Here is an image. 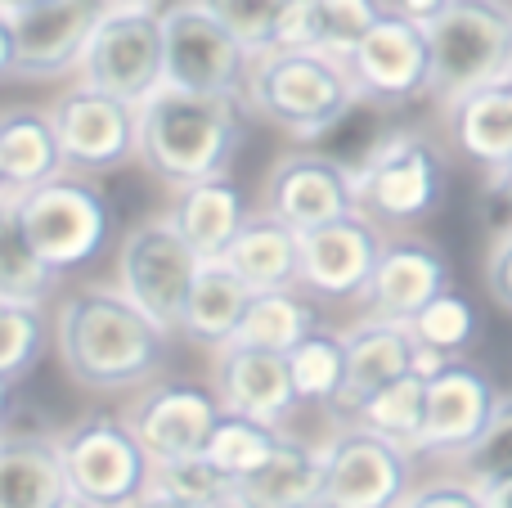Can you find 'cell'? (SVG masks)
<instances>
[{"label":"cell","instance_id":"cell-14","mask_svg":"<svg viewBox=\"0 0 512 508\" xmlns=\"http://www.w3.org/2000/svg\"><path fill=\"white\" fill-rule=\"evenodd\" d=\"M261 212L279 216L283 225H292L297 234L319 230L328 221L360 212V194H355V167L333 153L315 149H292L283 158H274V167L265 171L261 185Z\"/></svg>","mask_w":512,"mask_h":508},{"label":"cell","instance_id":"cell-46","mask_svg":"<svg viewBox=\"0 0 512 508\" xmlns=\"http://www.w3.org/2000/svg\"><path fill=\"white\" fill-rule=\"evenodd\" d=\"M131 508H198V504H185V500H176V495H162V491H153L149 486V491H144Z\"/></svg>","mask_w":512,"mask_h":508},{"label":"cell","instance_id":"cell-3","mask_svg":"<svg viewBox=\"0 0 512 508\" xmlns=\"http://www.w3.org/2000/svg\"><path fill=\"white\" fill-rule=\"evenodd\" d=\"M243 104L256 122L297 144H319L364 104L351 63L328 50H265L256 54Z\"/></svg>","mask_w":512,"mask_h":508},{"label":"cell","instance_id":"cell-21","mask_svg":"<svg viewBox=\"0 0 512 508\" xmlns=\"http://www.w3.org/2000/svg\"><path fill=\"white\" fill-rule=\"evenodd\" d=\"M216 396L230 414H248L261 423H279L283 414L297 401L292 387V369L288 356L279 351H261V347H225L216 351V378H212Z\"/></svg>","mask_w":512,"mask_h":508},{"label":"cell","instance_id":"cell-34","mask_svg":"<svg viewBox=\"0 0 512 508\" xmlns=\"http://www.w3.org/2000/svg\"><path fill=\"white\" fill-rule=\"evenodd\" d=\"M409 329H414V338L427 342V347L445 351V356H463V351H472L481 338V315L468 297L450 288V293H441L436 302H427L423 311L409 320Z\"/></svg>","mask_w":512,"mask_h":508},{"label":"cell","instance_id":"cell-13","mask_svg":"<svg viewBox=\"0 0 512 508\" xmlns=\"http://www.w3.org/2000/svg\"><path fill=\"white\" fill-rule=\"evenodd\" d=\"M409 491H414V450L400 441L351 423L324 446L319 508H400Z\"/></svg>","mask_w":512,"mask_h":508},{"label":"cell","instance_id":"cell-35","mask_svg":"<svg viewBox=\"0 0 512 508\" xmlns=\"http://www.w3.org/2000/svg\"><path fill=\"white\" fill-rule=\"evenodd\" d=\"M54 284H59V270L36 257L14 225L0 221V302L41 306Z\"/></svg>","mask_w":512,"mask_h":508},{"label":"cell","instance_id":"cell-15","mask_svg":"<svg viewBox=\"0 0 512 508\" xmlns=\"http://www.w3.org/2000/svg\"><path fill=\"white\" fill-rule=\"evenodd\" d=\"M351 72L360 81L364 104L409 108L418 99H432V41L427 27L414 18L387 9L378 27L351 54Z\"/></svg>","mask_w":512,"mask_h":508},{"label":"cell","instance_id":"cell-40","mask_svg":"<svg viewBox=\"0 0 512 508\" xmlns=\"http://www.w3.org/2000/svg\"><path fill=\"white\" fill-rule=\"evenodd\" d=\"M400 508H486L477 482L468 477H454V482H432V486H414L409 500Z\"/></svg>","mask_w":512,"mask_h":508},{"label":"cell","instance_id":"cell-26","mask_svg":"<svg viewBox=\"0 0 512 508\" xmlns=\"http://www.w3.org/2000/svg\"><path fill=\"white\" fill-rule=\"evenodd\" d=\"M243 508H319L324 500V446H310L283 432L279 450L256 473L234 482Z\"/></svg>","mask_w":512,"mask_h":508},{"label":"cell","instance_id":"cell-29","mask_svg":"<svg viewBox=\"0 0 512 508\" xmlns=\"http://www.w3.org/2000/svg\"><path fill=\"white\" fill-rule=\"evenodd\" d=\"M319 329V311L306 297V288H283V293H256L248 315H243L239 333L230 347H261L288 356L301 338Z\"/></svg>","mask_w":512,"mask_h":508},{"label":"cell","instance_id":"cell-42","mask_svg":"<svg viewBox=\"0 0 512 508\" xmlns=\"http://www.w3.org/2000/svg\"><path fill=\"white\" fill-rule=\"evenodd\" d=\"M459 356H445V351L427 347V342H414V374L418 378H436L441 369H450Z\"/></svg>","mask_w":512,"mask_h":508},{"label":"cell","instance_id":"cell-22","mask_svg":"<svg viewBox=\"0 0 512 508\" xmlns=\"http://www.w3.org/2000/svg\"><path fill=\"white\" fill-rule=\"evenodd\" d=\"M68 459L59 432H5L0 441V508H59L68 500Z\"/></svg>","mask_w":512,"mask_h":508},{"label":"cell","instance_id":"cell-39","mask_svg":"<svg viewBox=\"0 0 512 508\" xmlns=\"http://www.w3.org/2000/svg\"><path fill=\"white\" fill-rule=\"evenodd\" d=\"M216 18L248 45L252 54L274 50V32H279V18L288 9V0H207Z\"/></svg>","mask_w":512,"mask_h":508},{"label":"cell","instance_id":"cell-31","mask_svg":"<svg viewBox=\"0 0 512 508\" xmlns=\"http://www.w3.org/2000/svg\"><path fill=\"white\" fill-rule=\"evenodd\" d=\"M423 419H427V378L418 374L387 383L351 414V423H360V428L378 432L387 441H400L414 455H418V437H423Z\"/></svg>","mask_w":512,"mask_h":508},{"label":"cell","instance_id":"cell-47","mask_svg":"<svg viewBox=\"0 0 512 508\" xmlns=\"http://www.w3.org/2000/svg\"><path fill=\"white\" fill-rule=\"evenodd\" d=\"M59 508H104V504H95V500H86V495H77V491H68V500H63Z\"/></svg>","mask_w":512,"mask_h":508},{"label":"cell","instance_id":"cell-8","mask_svg":"<svg viewBox=\"0 0 512 508\" xmlns=\"http://www.w3.org/2000/svg\"><path fill=\"white\" fill-rule=\"evenodd\" d=\"M432 41V99L450 108L468 90L508 72L512 0H450L441 18L427 23Z\"/></svg>","mask_w":512,"mask_h":508},{"label":"cell","instance_id":"cell-38","mask_svg":"<svg viewBox=\"0 0 512 508\" xmlns=\"http://www.w3.org/2000/svg\"><path fill=\"white\" fill-rule=\"evenodd\" d=\"M508 473H512V396H499L477 446L468 455H459V477L486 482V477H508Z\"/></svg>","mask_w":512,"mask_h":508},{"label":"cell","instance_id":"cell-25","mask_svg":"<svg viewBox=\"0 0 512 508\" xmlns=\"http://www.w3.org/2000/svg\"><path fill=\"white\" fill-rule=\"evenodd\" d=\"M167 216L180 225V234L194 243L203 261H221L225 252H230V243L239 239V230L252 221L248 198H243L239 180H234L230 171L176 189Z\"/></svg>","mask_w":512,"mask_h":508},{"label":"cell","instance_id":"cell-48","mask_svg":"<svg viewBox=\"0 0 512 508\" xmlns=\"http://www.w3.org/2000/svg\"><path fill=\"white\" fill-rule=\"evenodd\" d=\"M32 5H45V0H0V9H32Z\"/></svg>","mask_w":512,"mask_h":508},{"label":"cell","instance_id":"cell-49","mask_svg":"<svg viewBox=\"0 0 512 508\" xmlns=\"http://www.w3.org/2000/svg\"><path fill=\"white\" fill-rule=\"evenodd\" d=\"M108 5H171V0H108Z\"/></svg>","mask_w":512,"mask_h":508},{"label":"cell","instance_id":"cell-19","mask_svg":"<svg viewBox=\"0 0 512 508\" xmlns=\"http://www.w3.org/2000/svg\"><path fill=\"white\" fill-rule=\"evenodd\" d=\"M454 270L436 243L427 239H387L382 261L373 270V284L364 293L373 320H396L409 324L427 302L450 293Z\"/></svg>","mask_w":512,"mask_h":508},{"label":"cell","instance_id":"cell-27","mask_svg":"<svg viewBox=\"0 0 512 508\" xmlns=\"http://www.w3.org/2000/svg\"><path fill=\"white\" fill-rule=\"evenodd\" d=\"M225 261L252 293H283L301 288V234L270 212H252V221L230 243Z\"/></svg>","mask_w":512,"mask_h":508},{"label":"cell","instance_id":"cell-6","mask_svg":"<svg viewBox=\"0 0 512 508\" xmlns=\"http://www.w3.org/2000/svg\"><path fill=\"white\" fill-rule=\"evenodd\" d=\"M108 0H45L0 9V77L14 86L77 77Z\"/></svg>","mask_w":512,"mask_h":508},{"label":"cell","instance_id":"cell-5","mask_svg":"<svg viewBox=\"0 0 512 508\" xmlns=\"http://www.w3.org/2000/svg\"><path fill=\"white\" fill-rule=\"evenodd\" d=\"M445 189H450V167L432 135L423 131H387L373 140L355 162V194L360 212H369L378 225H423L427 216L441 212Z\"/></svg>","mask_w":512,"mask_h":508},{"label":"cell","instance_id":"cell-12","mask_svg":"<svg viewBox=\"0 0 512 508\" xmlns=\"http://www.w3.org/2000/svg\"><path fill=\"white\" fill-rule=\"evenodd\" d=\"M162 23H167V86L243 99L256 54L207 9V0H171L162 5Z\"/></svg>","mask_w":512,"mask_h":508},{"label":"cell","instance_id":"cell-51","mask_svg":"<svg viewBox=\"0 0 512 508\" xmlns=\"http://www.w3.org/2000/svg\"><path fill=\"white\" fill-rule=\"evenodd\" d=\"M508 72H512V41H508Z\"/></svg>","mask_w":512,"mask_h":508},{"label":"cell","instance_id":"cell-44","mask_svg":"<svg viewBox=\"0 0 512 508\" xmlns=\"http://www.w3.org/2000/svg\"><path fill=\"white\" fill-rule=\"evenodd\" d=\"M481 500L486 508H512V473L508 477H486V482H477Z\"/></svg>","mask_w":512,"mask_h":508},{"label":"cell","instance_id":"cell-45","mask_svg":"<svg viewBox=\"0 0 512 508\" xmlns=\"http://www.w3.org/2000/svg\"><path fill=\"white\" fill-rule=\"evenodd\" d=\"M486 185H490V198H495V203H504L508 212H512V162H508L504 171H495Z\"/></svg>","mask_w":512,"mask_h":508},{"label":"cell","instance_id":"cell-43","mask_svg":"<svg viewBox=\"0 0 512 508\" xmlns=\"http://www.w3.org/2000/svg\"><path fill=\"white\" fill-rule=\"evenodd\" d=\"M391 9H396V14H405V18H414V23H432V18H441L445 14V5H450V0H387Z\"/></svg>","mask_w":512,"mask_h":508},{"label":"cell","instance_id":"cell-30","mask_svg":"<svg viewBox=\"0 0 512 508\" xmlns=\"http://www.w3.org/2000/svg\"><path fill=\"white\" fill-rule=\"evenodd\" d=\"M288 369L301 405H337L346 392V333L315 329L288 351Z\"/></svg>","mask_w":512,"mask_h":508},{"label":"cell","instance_id":"cell-11","mask_svg":"<svg viewBox=\"0 0 512 508\" xmlns=\"http://www.w3.org/2000/svg\"><path fill=\"white\" fill-rule=\"evenodd\" d=\"M68 482L77 495L104 508H131L153 486V459L126 414H86L59 432Z\"/></svg>","mask_w":512,"mask_h":508},{"label":"cell","instance_id":"cell-18","mask_svg":"<svg viewBox=\"0 0 512 508\" xmlns=\"http://www.w3.org/2000/svg\"><path fill=\"white\" fill-rule=\"evenodd\" d=\"M499 405V387L472 360H454L436 378H427V419L418 437V455H468L486 432Z\"/></svg>","mask_w":512,"mask_h":508},{"label":"cell","instance_id":"cell-24","mask_svg":"<svg viewBox=\"0 0 512 508\" xmlns=\"http://www.w3.org/2000/svg\"><path fill=\"white\" fill-rule=\"evenodd\" d=\"M414 329L396 320H364L346 333V392L337 401L342 414H355L373 392L414 374Z\"/></svg>","mask_w":512,"mask_h":508},{"label":"cell","instance_id":"cell-50","mask_svg":"<svg viewBox=\"0 0 512 508\" xmlns=\"http://www.w3.org/2000/svg\"><path fill=\"white\" fill-rule=\"evenodd\" d=\"M216 508H243V504H239V500H234V495H230V500H221Z\"/></svg>","mask_w":512,"mask_h":508},{"label":"cell","instance_id":"cell-36","mask_svg":"<svg viewBox=\"0 0 512 508\" xmlns=\"http://www.w3.org/2000/svg\"><path fill=\"white\" fill-rule=\"evenodd\" d=\"M153 491L176 495V500L198 504V508H216L234 495V477L212 455H185V459L153 464Z\"/></svg>","mask_w":512,"mask_h":508},{"label":"cell","instance_id":"cell-9","mask_svg":"<svg viewBox=\"0 0 512 508\" xmlns=\"http://www.w3.org/2000/svg\"><path fill=\"white\" fill-rule=\"evenodd\" d=\"M77 81L144 104L167 86V23L162 5H108L86 45Z\"/></svg>","mask_w":512,"mask_h":508},{"label":"cell","instance_id":"cell-33","mask_svg":"<svg viewBox=\"0 0 512 508\" xmlns=\"http://www.w3.org/2000/svg\"><path fill=\"white\" fill-rule=\"evenodd\" d=\"M283 432L279 423H261V419H248V414H221V423H216L212 432V446H207V455L216 459V464L225 468V473L239 482V477L256 473V468L265 464V459L279 450Z\"/></svg>","mask_w":512,"mask_h":508},{"label":"cell","instance_id":"cell-20","mask_svg":"<svg viewBox=\"0 0 512 508\" xmlns=\"http://www.w3.org/2000/svg\"><path fill=\"white\" fill-rule=\"evenodd\" d=\"M441 126L450 149L477 171H486V180L504 171L512 162V72L441 108Z\"/></svg>","mask_w":512,"mask_h":508},{"label":"cell","instance_id":"cell-10","mask_svg":"<svg viewBox=\"0 0 512 508\" xmlns=\"http://www.w3.org/2000/svg\"><path fill=\"white\" fill-rule=\"evenodd\" d=\"M50 117L63 144V162L77 176L99 180L140 162V104L131 99H117L72 77L50 99Z\"/></svg>","mask_w":512,"mask_h":508},{"label":"cell","instance_id":"cell-23","mask_svg":"<svg viewBox=\"0 0 512 508\" xmlns=\"http://www.w3.org/2000/svg\"><path fill=\"white\" fill-rule=\"evenodd\" d=\"M63 171L68 162H63L50 104H9L0 113V198H18Z\"/></svg>","mask_w":512,"mask_h":508},{"label":"cell","instance_id":"cell-41","mask_svg":"<svg viewBox=\"0 0 512 508\" xmlns=\"http://www.w3.org/2000/svg\"><path fill=\"white\" fill-rule=\"evenodd\" d=\"M486 293L495 306L512 311V221L495 234V243L486 252Z\"/></svg>","mask_w":512,"mask_h":508},{"label":"cell","instance_id":"cell-7","mask_svg":"<svg viewBox=\"0 0 512 508\" xmlns=\"http://www.w3.org/2000/svg\"><path fill=\"white\" fill-rule=\"evenodd\" d=\"M198 275H203V257L171 216L135 221L117 243V288L171 338H180Z\"/></svg>","mask_w":512,"mask_h":508},{"label":"cell","instance_id":"cell-28","mask_svg":"<svg viewBox=\"0 0 512 508\" xmlns=\"http://www.w3.org/2000/svg\"><path fill=\"white\" fill-rule=\"evenodd\" d=\"M252 288L234 275L230 261H203V275L194 284V297L185 306V324H180V338L194 342L207 351H225L239 333L243 315L252 306Z\"/></svg>","mask_w":512,"mask_h":508},{"label":"cell","instance_id":"cell-16","mask_svg":"<svg viewBox=\"0 0 512 508\" xmlns=\"http://www.w3.org/2000/svg\"><path fill=\"white\" fill-rule=\"evenodd\" d=\"M221 414L225 405L216 396V387L194 383V378H167V383H149L135 396V405L126 410V423L144 441L153 464H167V459L207 455Z\"/></svg>","mask_w":512,"mask_h":508},{"label":"cell","instance_id":"cell-1","mask_svg":"<svg viewBox=\"0 0 512 508\" xmlns=\"http://www.w3.org/2000/svg\"><path fill=\"white\" fill-rule=\"evenodd\" d=\"M167 347L171 333L117 284L72 288L54 306V356L86 392H144L167 365Z\"/></svg>","mask_w":512,"mask_h":508},{"label":"cell","instance_id":"cell-37","mask_svg":"<svg viewBox=\"0 0 512 508\" xmlns=\"http://www.w3.org/2000/svg\"><path fill=\"white\" fill-rule=\"evenodd\" d=\"M387 0H319V50L351 59L360 41L387 18Z\"/></svg>","mask_w":512,"mask_h":508},{"label":"cell","instance_id":"cell-32","mask_svg":"<svg viewBox=\"0 0 512 508\" xmlns=\"http://www.w3.org/2000/svg\"><path fill=\"white\" fill-rule=\"evenodd\" d=\"M54 342V315L32 302H0V383L14 392Z\"/></svg>","mask_w":512,"mask_h":508},{"label":"cell","instance_id":"cell-17","mask_svg":"<svg viewBox=\"0 0 512 508\" xmlns=\"http://www.w3.org/2000/svg\"><path fill=\"white\" fill-rule=\"evenodd\" d=\"M382 248H387L382 225L369 212H351L342 221L306 230L301 234V288L324 302L364 297L382 261Z\"/></svg>","mask_w":512,"mask_h":508},{"label":"cell","instance_id":"cell-2","mask_svg":"<svg viewBox=\"0 0 512 508\" xmlns=\"http://www.w3.org/2000/svg\"><path fill=\"white\" fill-rule=\"evenodd\" d=\"M248 117L239 95L162 86L140 104V167L171 194L207 176H225L248 140Z\"/></svg>","mask_w":512,"mask_h":508},{"label":"cell","instance_id":"cell-4","mask_svg":"<svg viewBox=\"0 0 512 508\" xmlns=\"http://www.w3.org/2000/svg\"><path fill=\"white\" fill-rule=\"evenodd\" d=\"M0 221L14 225L27 248L63 275L99 257L113 225V207L90 176L63 171L18 198H0Z\"/></svg>","mask_w":512,"mask_h":508}]
</instances>
